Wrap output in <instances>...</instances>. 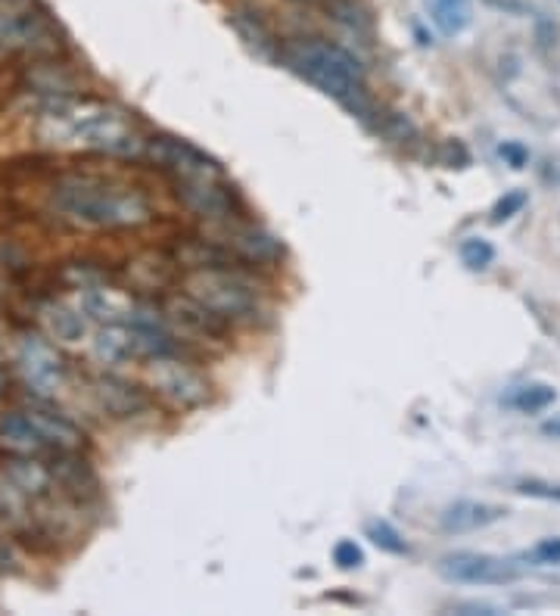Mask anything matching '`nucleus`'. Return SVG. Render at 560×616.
Here are the masks:
<instances>
[{"mask_svg":"<svg viewBox=\"0 0 560 616\" xmlns=\"http://www.w3.org/2000/svg\"><path fill=\"white\" fill-rule=\"evenodd\" d=\"M50 206L60 218L100 231L140 228V224H147L153 218V206L140 190L112 184L94 175L63 178L50 193Z\"/></svg>","mask_w":560,"mask_h":616,"instance_id":"f257e3e1","label":"nucleus"},{"mask_svg":"<svg viewBox=\"0 0 560 616\" xmlns=\"http://www.w3.org/2000/svg\"><path fill=\"white\" fill-rule=\"evenodd\" d=\"M290 72L305 78L308 84L333 100L346 103L352 94L364 88V66L355 60V53H349L340 44L330 41H302L290 44L277 53Z\"/></svg>","mask_w":560,"mask_h":616,"instance_id":"f03ea898","label":"nucleus"},{"mask_svg":"<svg viewBox=\"0 0 560 616\" xmlns=\"http://www.w3.org/2000/svg\"><path fill=\"white\" fill-rule=\"evenodd\" d=\"M184 293L228 324L256 321L262 312L256 287L237 268H190L184 277Z\"/></svg>","mask_w":560,"mask_h":616,"instance_id":"7ed1b4c3","label":"nucleus"},{"mask_svg":"<svg viewBox=\"0 0 560 616\" xmlns=\"http://www.w3.org/2000/svg\"><path fill=\"white\" fill-rule=\"evenodd\" d=\"M147 383L156 396H162L165 402H172L175 408H184V411L203 408L212 396L209 380L196 368H190V364L178 358L175 352L147 358Z\"/></svg>","mask_w":560,"mask_h":616,"instance_id":"20e7f679","label":"nucleus"},{"mask_svg":"<svg viewBox=\"0 0 560 616\" xmlns=\"http://www.w3.org/2000/svg\"><path fill=\"white\" fill-rule=\"evenodd\" d=\"M60 32L44 13L32 10H0V50H28L50 56L60 50Z\"/></svg>","mask_w":560,"mask_h":616,"instance_id":"39448f33","label":"nucleus"},{"mask_svg":"<svg viewBox=\"0 0 560 616\" xmlns=\"http://www.w3.org/2000/svg\"><path fill=\"white\" fill-rule=\"evenodd\" d=\"M439 576L458 585H508L523 576V570L514 560L492 557V554H476V551H455L439 557L436 564Z\"/></svg>","mask_w":560,"mask_h":616,"instance_id":"423d86ee","label":"nucleus"},{"mask_svg":"<svg viewBox=\"0 0 560 616\" xmlns=\"http://www.w3.org/2000/svg\"><path fill=\"white\" fill-rule=\"evenodd\" d=\"M175 196L187 212L212 224H234L240 215L234 196L215 184L212 175H178L175 178Z\"/></svg>","mask_w":560,"mask_h":616,"instance_id":"0eeeda50","label":"nucleus"},{"mask_svg":"<svg viewBox=\"0 0 560 616\" xmlns=\"http://www.w3.org/2000/svg\"><path fill=\"white\" fill-rule=\"evenodd\" d=\"M144 153L156 165L168 168V172H175V175H212V178L221 175V165L212 156H206L200 147H193V144H187V140L172 137V134L150 137Z\"/></svg>","mask_w":560,"mask_h":616,"instance_id":"6e6552de","label":"nucleus"},{"mask_svg":"<svg viewBox=\"0 0 560 616\" xmlns=\"http://www.w3.org/2000/svg\"><path fill=\"white\" fill-rule=\"evenodd\" d=\"M19 371L38 396H50V392H56V386L63 383L60 355H56L47 343L35 340V336H28L19 349Z\"/></svg>","mask_w":560,"mask_h":616,"instance_id":"1a4fd4ad","label":"nucleus"},{"mask_svg":"<svg viewBox=\"0 0 560 616\" xmlns=\"http://www.w3.org/2000/svg\"><path fill=\"white\" fill-rule=\"evenodd\" d=\"M94 396L100 402V408L109 414V417H116V420H128V417H137L140 411H147L150 399H147V392L122 380V377H112V374H103L94 380Z\"/></svg>","mask_w":560,"mask_h":616,"instance_id":"9d476101","label":"nucleus"},{"mask_svg":"<svg viewBox=\"0 0 560 616\" xmlns=\"http://www.w3.org/2000/svg\"><path fill=\"white\" fill-rule=\"evenodd\" d=\"M228 246L249 265H277L284 259V243L256 224H234L228 234Z\"/></svg>","mask_w":560,"mask_h":616,"instance_id":"9b49d317","label":"nucleus"},{"mask_svg":"<svg viewBox=\"0 0 560 616\" xmlns=\"http://www.w3.org/2000/svg\"><path fill=\"white\" fill-rule=\"evenodd\" d=\"M508 517V508L501 504H489V501H455L439 514V526L452 536H461V532H480L498 520Z\"/></svg>","mask_w":560,"mask_h":616,"instance_id":"f8f14e48","label":"nucleus"},{"mask_svg":"<svg viewBox=\"0 0 560 616\" xmlns=\"http://www.w3.org/2000/svg\"><path fill=\"white\" fill-rule=\"evenodd\" d=\"M50 476H53L56 486H63L75 498L97 489V476H94L91 464L78 458L75 452H69V448H56V461L50 464Z\"/></svg>","mask_w":560,"mask_h":616,"instance_id":"ddd939ff","label":"nucleus"},{"mask_svg":"<svg viewBox=\"0 0 560 616\" xmlns=\"http://www.w3.org/2000/svg\"><path fill=\"white\" fill-rule=\"evenodd\" d=\"M28 417H32V424L38 427V433L44 436L47 445L53 448H69V452H78V448L84 445V433L78 424H72V420L60 411H50V408H32L25 411Z\"/></svg>","mask_w":560,"mask_h":616,"instance_id":"4468645a","label":"nucleus"},{"mask_svg":"<svg viewBox=\"0 0 560 616\" xmlns=\"http://www.w3.org/2000/svg\"><path fill=\"white\" fill-rule=\"evenodd\" d=\"M0 445L10 448L13 455H35L47 442L32 424V417L22 411H7L0 414Z\"/></svg>","mask_w":560,"mask_h":616,"instance_id":"2eb2a0df","label":"nucleus"},{"mask_svg":"<svg viewBox=\"0 0 560 616\" xmlns=\"http://www.w3.org/2000/svg\"><path fill=\"white\" fill-rule=\"evenodd\" d=\"M168 312H172V318H175L178 324H184V327L193 330V333H203V336H224V333H228V327H231L228 321L218 318L215 312H209L206 305H200L196 299H190L187 293L175 296L172 305H168Z\"/></svg>","mask_w":560,"mask_h":616,"instance_id":"dca6fc26","label":"nucleus"},{"mask_svg":"<svg viewBox=\"0 0 560 616\" xmlns=\"http://www.w3.org/2000/svg\"><path fill=\"white\" fill-rule=\"evenodd\" d=\"M94 355L109 364V368H116V364H125L128 358H137L134 355V343H131V327L128 324H109L97 333L94 340Z\"/></svg>","mask_w":560,"mask_h":616,"instance_id":"f3484780","label":"nucleus"},{"mask_svg":"<svg viewBox=\"0 0 560 616\" xmlns=\"http://www.w3.org/2000/svg\"><path fill=\"white\" fill-rule=\"evenodd\" d=\"M427 10L445 38H458L473 19V0H427Z\"/></svg>","mask_w":560,"mask_h":616,"instance_id":"a211bd4d","label":"nucleus"},{"mask_svg":"<svg viewBox=\"0 0 560 616\" xmlns=\"http://www.w3.org/2000/svg\"><path fill=\"white\" fill-rule=\"evenodd\" d=\"M7 476H10L13 489H19L25 495H44L53 486L50 467L41 461H32L28 455H16L7 467Z\"/></svg>","mask_w":560,"mask_h":616,"instance_id":"6ab92c4d","label":"nucleus"},{"mask_svg":"<svg viewBox=\"0 0 560 616\" xmlns=\"http://www.w3.org/2000/svg\"><path fill=\"white\" fill-rule=\"evenodd\" d=\"M231 25L237 28V35L246 41V47H252L259 56H274L277 50V41L271 35V28L265 25V19L259 13H252V10H234L231 13Z\"/></svg>","mask_w":560,"mask_h":616,"instance_id":"aec40b11","label":"nucleus"},{"mask_svg":"<svg viewBox=\"0 0 560 616\" xmlns=\"http://www.w3.org/2000/svg\"><path fill=\"white\" fill-rule=\"evenodd\" d=\"M557 402V389L548 386V383H529V386H520L514 389L504 405L514 408V411H523V414H536V411H545L548 405Z\"/></svg>","mask_w":560,"mask_h":616,"instance_id":"412c9836","label":"nucleus"},{"mask_svg":"<svg viewBox=\"0 0 560 616\" xmlns=\"http://www.w3.org/2000/svg\"><path fill=\"white\" fill-rule=\"evenodd\" d=\"M327 13L343 22L346 28H352L355 35H371L374 32V16L371 10L358 4V0H327Z\"/></svg>","mask_w":560,"mask_h":616,"instance_id":"4be33fe9","label":"nucleus"},{"mask_svg":"<svg viewBox=\"0 0 560 616\" xmlns=\"http://www.w3.org/2000/svg\"><path fill=\"white\" fill-rule=\"evenodd\" d=\"M47 327L50 333L56 336V340H63V343H78L81 336H84V318L78 312H72V308H63V305H53L50 312H47Z\"/></svg>","mask_w":560,"mask_h":616,"instance_id":"5701e85b","label":"nucleus"},{"mask_svg":"<svg viewBox=\"0 0 560 616\" xmlns=\"http://www.w3.org/2000/svg\"><path fill=\"white\" fill-rule=\"evenodd\" d=\"M368 539H371L380 551H386V554H408V542L402 539V532L392 526V523H386V520L368 523Z\"/></svg>","mask_w":560,"mask_h":616,"instance_id":"b1692460","label":"nucleus"},{"mask_svg":"<svg viewBox=\"0 0 560 616\" xmlns=\"http://www.w3.org/2000/svg\"><path fill=\"white\" fill-rule=\"evenodd\" d=\"M458 252H461V262L470 271H486L495 262V246L483 237H467Z\"/></svg>","mask_w":560,"mask_h":616,"instance_id":"393cba45","label":"nucleus"},{"mask_svg":"<svg viewBox=\"0 0 560 616\" xmlns=\"http://www.w3.org/2000/svg\"><path fill=\"white\" fill-rule=\"evenodd\" d=\"M377 128L389 140H396V144H408V140L417 137V125L405 116V112H386L383 119H377Z\"/></svg>","mask_w":560,"mask_h":616,"instance_id":"a878e982","label":"nucleus"},{"mask_svg":"<svg viewBox=\"0 0 560 616\" xmlns=\"http://www.w3.org/2000/svg\"><path fill=\"white\" fill-rule=\"evenodd\" d=\"M526 203H529L526 190H508V193H504L501 200L492 206L489 221H492V224H504V221H511L514 215H520V212L526 209Z\"/></svg>","mask_w":560,"mask_h":616,"instance_id":"bb28decb","label":"nucleus"},{"mask_svg":"<svg viewBox=\"0 0 560 616\" xmlns=\"http://www.w3.org/2000/svg\"><path fill=\"white\" fill-rule=\"evenodd\" d=\"M333 564L340 570H358L364 564V551L355 539H343L333 545Z\"/></svg>","mask_w":560,"mask_h":616,"instance_id":"cd10ccee","label":"nucleus"},{"mask_svg":"<svg viewBox=\"0 0 560 616\" xmlns=\"http://www.w3.org/2000/svg\"><path fill=\"white\" fill-rule=\"evenodd\" d=\"M514 492H517V495H526V498H539V501H554V504H560V486H557V483L520 480V483H514Z\"/></svg>","mask_w":560,"mask_h":616,"instance_id":"c85d7f7f","label":"nucleus"},{"mask_svg":"<svg viewBox=\"0 0 560 616\" xmlns=\"http://www.w3.org/2000/svg\"><path fill=\"white\" fill-rule=\"evenodd\" d=\"M529 564L536 567H551V564H560V539H542L532 551L523 554Z\"/></svg>","mask_w":560,"mask_h":616,"instance_id":"c756f323","label":"nucleus"},{"mask_svg":"<svg viewBox=\"0 0 560 616\" xmlns=\"http://www.w3.org/2000/svg\"><path fill=\"white\" fill-rule=\"evenodd\" d=\"M501 156H504V162H508L511 168H526V162H529V153H526V147L523 144H517V140H508V144H501Z\"/></svg>","mask_w":560,"mask_h":616,"instance_id":"7c9ffc66","label":"nucleus"},{"mask_svg":"<svg viewBox=\"0 0 560 616\" xmlns=\"http://www.w3.org/2000/svg\"><path fill=\"white\" fill-rule=\"evenodd\" d=\"M542 433H545V436H551V439H560V417L545 420V424H542Z\"/></svg>","mask_w":560,"mask_h":616,"instance_id":"2f4dec72","label":"nucleus"},{"mask_svg":"<svg viewBox=\"0 0 560 616\" xmlns=\"http://www.w3.org/2000/svg\"><path fill=\"white\" fill-rule=\"evenodd\" d=\"M28 7V0H0V10H22Z\"/></svg>","mask_w":560,"mask_h":616,"instance_id":"473e14b6","label":"nucleus"},{"mask_svg":"<svg viewBox=\"0 0 560 616\" xmlns=\"http://www.w3.org/2000/svg\"><path fill=\"white\" fill-rule=\"evenodd\" d=\"M4 389H7V368L0 364V396H4Z\"/></svg>","mask_w":560,"mask_h":616,"instance_id":"72a5a7b5","label":"nucleus"},{"mask_svg":"<svg viewBox=\"0 0 560 616\" xmlns=\"http://www.w3.org/2000/svg\"><path fill=\"white\" fill-rule=\"evenodd\" d=\"M296 4H318V0H296Z\"/></svg>","mask_w":560,"mask_h":616,"instance_id":"f704fd0d","label":"nucleus"},{"mask_svg":"<svg viewBox=\"0 0 560 616\" xmlns=\"http://www.w3.org/2000/svg\"><path fill=\"white\" fill-rule=\"evenodd\" d=\"M4 56H7V50H0V60H4Z\"/></svg>","mask_w":560,"mask_h":616,"instance_id":"c9c22d12","label":"nucleus"}]
</instances>
